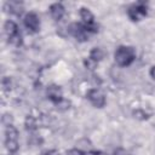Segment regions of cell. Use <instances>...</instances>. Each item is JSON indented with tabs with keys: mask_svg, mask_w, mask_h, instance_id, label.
I'll list each match as a JSON object with an SVG mask.
<instances>
[{
	"mask_svg": "<svg viewBox=\"0 0 155 155\" xmlns=\"http://www.w3.org/2000/svg\"><path fill=\"white\" fill-rule=\"evenodd\" d=\"M136 57V52L132 47L130 46H120L116 48L114 53V58L117 65L120 67H127L130 65Z\"/></svg>",
	"mask_w": 155,
	"mask_h": 155,
	"instance_id": "cell-1",
	"label": "cell"
},
{
	"mask_svg": "<svg viewBox=\"0 0 155 155\" xmlns=\"http://www.w3.org/2000/svg\"><path fill=\"white\" fill-rule=\"evenodd\" d=\"M69 33L79 41H86L88 39V31L86 29V27L84 24H80V23H73L69 25Z\"/></svg>",
	"mask_w": 155,
	"mask_h": 155,
	"instance_id": "cell-2",
	"label": "cell"
},
{
	"mask_svg": "<svg viewBox=\"0 0 155 155\" xmlns=\"http://www.w3.org/2000/svg\"><path fill=\"white\" fill-rule=\"evenodd\" d=\"M127 13L132 21H140L143 17L147 16V6L144 2H138L136 5H132L128 8Z\"/></svg>",
	"mask_w": 155,
	"mask_h": 155,
	"instance_id": "cell-3",
	"label": "cell"
},
{
	"mask_svg": "<svg viewBox=\"0 0 155 155\" xmlns=\"http://www.w3.org/2000/svg\"><path fill=\"white\" fill-rule=\"evenodd\" d=\"M88 101L97 108H102L105 104V96L99 88H92L87 92Z\"/></svg>",
	"mask_w": 155,
	"mask_h": 155,
	"instance_id": "cell-4",
	"label": "cell"
},
{
	"mask_svg": "<svg viewBox=\"0 0 155 155\" xmlns=\"http://www.w3.org/2000/svg\"><path fill=\"white\" fill-rule=\"evenodd\" d=\"M24 25L30 30V31H38L40 29V21H39V17L34 13V12H30L28 13L25 17H24Z\"/></svg>",
	"mask_w": 155,
	"mask_h": 155,
	"instance_id": "cell-5",
	"label": "cell"
},
{
	"mask_svg": "<svg viewBox=\"0 0 155 155\" xmlns=\"http://www.w3.org/2000/svg\"><path fill=\"white\" fill-rule=\"evenodd\" d=\"M47 97L56 104L57 102H59L62 99V88L57 85H50L46 90Z\"/></svg>",
	"mask_w": 155,
	"mask_h": 155,
	"instance_id": "cell-6",
	"label": "cell"
},
{
	"mask_svg": "<svg viewBox=\"0 0 155 155\" xmlns=\"http://www.w3.org/2000/svg\"><path fill=\"white\" fill-rule=\"evenodd\" d=\"M64 12H65L64 6H63L62 4H59V2L52 4V5L50 6V13H51L52 18L56 19V21L62 19V17L64 16Z\"/></svg>",
	"mask_w": 155,
	"mask_h": 155,
	"instance_id": "cell-7",
	"label": "cell"
},
{
	"mask_svg": "<svg viewBox=\"0 0 155 155\" xmlns=\"http://www.w3.org/2000/svg\"><path fill=\"white\" fill-rule=\"evenodd\" d=\"M80 17H81V19L84 21V23H85V25H91V24H93L94 23V17H93V13L88 10V8H86V7H82L81 10H80Z\"/></svg>",
	"mask_w": 155,
	"mask_h": 155,
	"instance_id": "cell-8",
	"label": "cell"
},
{
	"mask_svg": "<svg viewBox=\"0 0 155 155\" xmlns=\"http://www.w3.org/2000/svg\"><path fill=\"white\" fill-rule=\"evenodd\" d=\"M4 29H5V33L7 34V36H12L15 34L18 33V28H17V24L12 21H6L5 24H4Z\"/></svg>",
	"mask_w": 155,
	"mask_h": 155,
	"instance_id": "cell-9",
	"label": "cell"
},
{
	"mask_svg": "<svg viewBox=\"0 0 155 155\" xmlns=\"http://www.w3.org/2000/svg\"><path fill=\"white\" fill-rule=\"evenodd\" d=\"M6 6H8V10L11 13H15L17 16H21L23 12V6L18 1H10V2H7Z\"/></svg>",
	"mask_w": 155,
	"mask_h": 155,
	"instance_id": "cell-10",
	"label": "cell"
},
{
	"mask_svg": "<svg viewBox=\"0 0 155 155\" xmlns=\"http://www.w3.org/2000/svg\"><path fill=\"white\" fill-rule=\"evenodd\" d=\"M24 125H25V128H27L28 131H35L36 127H38V120H36L33 115H28V116L25 117Z\"/></svg>",
	"mask_w": 155,
	"mask_h": 155,
	"instance_id": "cell-11",
	"label": "cell"
},
{
	"mask_svg": "<svg viewBox=\"0 0 155 155\" xmlns=\"http://www.w3.org/2000/svg\"><path fill=\"white\" fill-rule=\"evenodd\" d=\"M103 57H104V52H103L102 48H99V47L92 48V51H91V53H90V58H92L93 61H96V62L98 63L101 59H103Z\"/></svg>",
	"mask_w": 155,
	"mask_h": 155,
	"instance_id": "cell-12",
	"label": "cell"
},
{
	"mask_svg": "<svg viewBox=\"0 0 155 155\" xmlns=\"http://www.w3.org/2000/svg\"><path fill=\"white\" fill-rule=\"evenodd\" d=\"M5 136H6V139H15L17 140L18 138V131L15 126H8L6 127V131H5Z\"/></svg>",
	"mask_w": 155,
	"mask_h": 155,
	"instance_id": "cell-13",
	"label": "cell"
},
{
	"mask_svg": "<svg viewBox=\"0 0 155 155\" xmlns=\"http://www.w3.org/2000/svg\"><path fill=\"white\" fill-rule=\"evenodd\" d=\"M5 145H6V149L10 151V153H16L19 148L18 145V142L15 140V139H6L5 140Z\"/></svg>",
	"mask_w": 155,
	"mask_h": 155,
	"instance_id": "cell-14",
	"label": "cell"
},
{
	"mask_svg": "<svg viewBox=\"0 0 155 155\" xmlns=\"http://www.w3.org/2000/svg\"><path fill=\"white\" fill-rule=\"evenodd\" d=\"M69 107H70V102H69L68 99H64V98H62L59 102L56 103V108H57L58 110H61V111H65V110H68Z\"/></svg>",
	"mask_w": 155,
	"mask_h": 155,
	"instance_id": "cell-15",
	"label": "cell"
},
{
	"mask_svg": "<svg viewBox=\"0 0 155 155\" xmlns=\"http://www.w3.org/2000/svg\"><path fill=\"white\" fill-rule=\"evenodd\" d=\"M8 41H10V44H12L13 46H17V47H18V46L22 45V36H21L19 33H17V34L10 36V38H8Z\"/></svg>",
	"mask_w": 155,
	"mask_h": 155,
	"instance_id": "cell-16",
	"label": "cell"
},
{
	"mask_svg": "<svg viewBox=\"0 0 155 155\" xmlns=\"http://www.w3.org/2000/svg\"><path fill=\"white\" fill-rule=\"evenodd\" d=\"M2 124L6 126V127H8V126H11L12 125V121H13V117H12V115L11 114H4L2 115Z\"/></svg>",
	"mask_w": 155,
	"mask_h": 155,
	"instance_id": "cell-17",
	"label": "cell"
},
{
	"mask_svg": "<svg viewBox=\"0 0 155 155\" xmlns=\"http://www.w3.org/2000/svg\"><path fill=\"white\" fill-rule=\"evenodd\" d=\"M84 64H85V67H86L87 69H91V70H92V69H94V68H96L97 62H96V61H93L92 58H90V57H88L87 59H85V61H84Z\"/></svg>",
	"mask_w": 155,
	"mask_h": 155,
	"instance_id": "cell-18",
	"label": "cell"
},
{
	"mask_svg": "<svg viewBox=\"0 0 155 155\" xmlns=\"http://www.w3.org/2000/svg\"><path fill=\"white\" fill-rule=\"evenodd\" d=\"M1 85H2L4 91H8V90L11 88V80H10V78H7V76L2 78V80H1Z\"/></svg>",
	"mask_w": 155,
	"mask_h": 155,
	"instance_id": "cell-19",
	"label": "cell"
},
{
	"mask_svg": "<svg viewBox=\"0 0 155 155\" xmlns=\"http://www.w3.org/2000/svg\"><path fill=\"white\" fill-rule=\"evenodd\" d=\"M133 116L136 119H138V120H145V119H148L147 113H144L143 110H136V111H133Z\"/></svg>",
	"mask_w": 155,
	"mask_h": 155,
	"instance_id": "cell-20",
	"label": "cell"
},
{
	"mask_svg": "<svg viewBox=\"0 0 155 155\" xmlns=\"http://www.w3.org/2000/svg\"><path fill=\"white\" fill-rule=\"evenodd\" d=\"M67 155H85L80 149H70L68 153H67Z\"/></svg>",
	"mask_w": 155,
	"mask_h": 155,
	"instance_id": "cell-21",
	"label": "cell"
},
{
	"mask_svg": "<svg viewBox=\"0 0 155 155\" xmlns=\"http://www.w3.org/2000/svg\"><path fill=\"white\" fill-rule=\"evenodd\" d=\"M114 155H128V154H127V151H126L125 149H122V148H117V149L114 151Z\"/></svg>",
	"mask_w": 155,
	"mask_h": 155,
	"instance_id": "cell-22",
	"label": "cell"
},
{
	"mask_svg": "<svg viewBox=\"0 0 155 155\" xmlns=\"http://www.w3.org/2000/svg\"><path fill=\"white\" fill-rule=\"evenodd\" d=\"M45 155H59V153H58L57 150L52 149V150H48V151H46V153H45Z\"/></svg>",
	"mask_w": 155,
	"mask_h": 155,
	"instance_id": "cell-23",
	"label": "cell"
},
{
	"mask_svg": "<svg viewBox=\"0 0 155 155\" xmlns=\"http://www.w3.org/2000/svg\"><path fill=\"white\" fill-rule=\"evenodd\" d=\"M150 76L155 80V65H153V67L150 68Z\"/></svg>",
	"mask_w": 155,
	"mask_h": 155,
	"instance_id": "cell-24",
	"label": "cell"
},
{
	"mask_svg": "<svg viewBox=\"0 0 155 155\" xmlns=\"http://www.w3.org/2000/svg\"><path fill=\"white\" fill-rule=\"evenodd\" d=\"M96 155H107V154L103 151H96Z\"/></svg>",
	"mask_w": 155,
	"mask_h": 155,
	"instance_id": "cell-25",
	"label": "cell"
}]
</instances>
